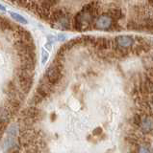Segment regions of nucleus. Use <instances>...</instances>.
Listing matches in <instances>:
<instances>
[{"label":"nucleus","mask_w":153,"mask_h":153,"mask_svg":"<svg viewBox=\"0 0 153 153\" xmlns=\"http://www.w3.org/2000/svg\"><path fill=\"white\" fill-rule=\"evenodd\" d=\"M150 3H151V4L153 5V1H150Z\"/></svg>","instance_id":"ddd939ff"},{"label":"nucleus","mask_w":153,"mask_h":153,"mask_svg":"<svg viewBox=\"0 0 153 153\" xmlns=\"http://www.w3.org/2000/svg\"><path fill=\"white\" fill-rule=\"evenodd\" d=\"M48 56H49L48 53H47L45 50L42 51V53H41V63L42 64H44L45 62L47 61V59H48Z\"/></svg>","instance_id":"6e6552de"},{"label":"nucleus","mask_w":153,"mask_h":153,"mask_svg":"<svg viewBox=\"0 0 153 153\" xmlns=\"http://www.w3.org/2000/svg\"><path fill=\"white\" fill-rule=\"evenodd\" d=\"M57 40V37H55V36L51 35V36H47V43H46V48L47 49H50V47L54 44V43L56 42Z\"/></svg>","instance_id":"0eeeda50"},{"label":"nucleus","mask_w":153,"mask_h":153,"mask_svg":"<svg viewBox=\"0 0 153 153\" xmlns=\"http://www.w3.org/2000/svg\"><path fill=\"white\" fill-rule=\"evenodd\" d=\"M141 129L145 133H150L153 131V119L150 116H145L142 117L140 120L139 123Z\"/></svg>","instance_id":"20e7f679"},{"label":"nucleus","mask_w":153,"mask_h":153,"mask_svg":"<svg viewBox=\"0 0 153 153\" xmlns=\"http://www.w3.org/2000/svg\"><path fill=\"white\" fill-rule=\"evenodd\" d=\"M137 153H152L151 149L149 146H146V145H141L138 148V151Z\"/></svg>","instance_id":"423d86ee"},{"label":"nucleus","mask_w":153,"mask_h":153,"mask_svg":"<svg viewBox=\"0 0 153 153\" xmlns=\"http://www.w3.org/2000/svg\"><path fill=\"white\" fill-rule=\"evenodd\" d=\"M115 19L111 16L110 13H101L97 14L95 17L93 26L94 29L100 31H109L114 27Z\"/></svg>","instance_id":"f03ea898"},{"label":"nucleus","mask_w":153,"mask_h":153,"mask_svg":"<svg viewBox=\"0 0 153 153\" xmlns=\"http://www.w3.org/2000/svg\"><path fill=\"white\" fill-rule=\"evenodd\" d=\"M0 11H6L5 7H3L2 5H0Z\"/></svg>","instance_id":"9b49d317"},{"label":"nucleus","mask_w":153,"mask_h":153,"mask_svg":"<svg viewBox=\"0 0 153 153\" xmlns=\"http://www.w3.org/2000/svg\"><path fill=\"white\" fill-rule=\"evenodd\" d=\"M150 103H151V106H152V108H153V97L151 98V100H150Z\"/></svg>","instance_id":"f8f14e48"},{"label":"nucleus","mask_w":153,"mask_h":153,"mask_svg":"<svg viewBox=\"0 0 153 153\" xmlns=\"http://www.w3.org/2000/svg\"><path fill=\"white\" fill-rule=\"evenodd\" d=\"M101 132H102V129L101 128H96L93 132V135H99V134H101Z\"/></svg>","instance_id":"9d476101"},{"label":"nucleus","mask_w":153,"mask_h":153,"mask_svg":"<svg viewBox=\"0 0 153 153\" xmlns=\"http://www.w3.org/2000/svg\"><path fill=\"white\" fill-rule=\"evenodd\" d=\"M66 36L64 35V33H59L58 37H57V39H59L61 41H64V40H66Z\"/></svg>","instance_id":"1a4fd4ad"},{"label":"nucleus","mask_w":153,"mask_h":153,"mask_svg":"<svg viewBox=\"0 0 153 153\" xmlns=\"http://www.w3.org/2000/svg\"><path fill=\"white\" fill-rule=\"evenodd\" d=\"M11 16H12V17L15 19L17 22H20V23H22V24H26L27 23L26 19L23 17L22 16H20V14H18L17 13H11Z\"/></svg>","instance_id":"39448f33"},{"label":"nucleus","mask_w":153,"mask_h":153,"mask_svg":"<svg viewBox=\"0 0 153 153\" xmlns=\"http://www.w3.org/2000/svg\"><path fill=\"white\" fill-rule=\"evenodd\" d=\"M135 39L131 36H119L115 38V45L121 49H126L134 45Z\"/></svg>","instance_id":"7ed1b4c3"},{"label":"nucleus","mask_w":153,"mask_h":153,"mask_svg":"<svg viewBox=\"0 0 153 153\" xmlns=\"http://www.w3.org/2000/svg\"><path fill=\"white\" fill-rule=\"evenodd\" d=\"M97 4L98 3L96 2H90L82 7V9L74 16L73 20L71 21V28L78 32L88 31L90 29L95 17L97 16Z\"/></svg>","instance_id":"f257e3e1"}]
</instances>
